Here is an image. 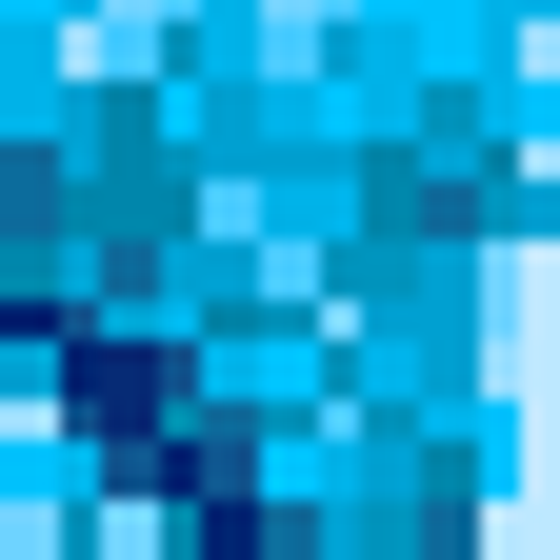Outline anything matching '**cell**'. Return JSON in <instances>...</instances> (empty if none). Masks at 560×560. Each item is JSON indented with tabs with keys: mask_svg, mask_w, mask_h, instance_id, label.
I'll use <instances>...</instances> for the list:
<instances>
[{
	"mask_svg": "<svg viewBox=\"0 0 560 560\" xmlns=\"http://www.w3.org/2000/svg\"><path fill=\"white\" fill-rule=\"evenodd\" d=\"M501 400H521V460L560 480V241L501 260Z\"/></svg>",
	"mask_w": 560,
	"mask_h": 560,
	"instance_id": "1",
	"label": "cell"
}]
</instances>
